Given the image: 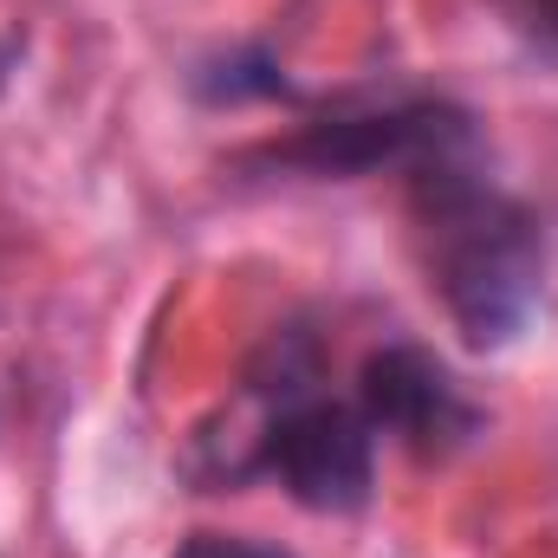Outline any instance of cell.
<instances>
[{"label":"cell","mask_w":558,"mask_h":558,"mask_svg":"<svg viewBox=\"0 0 558 558\" xmlns=\"http://www.w3.org/2000/svg\"><path fill=\"white\" fill-rule=\"evenodd\" d=\"M533 46H546V52H558V0H494Z\"/></svg>","instance_id":"cell-6"},{"label":"cell","mask_w":558,"mask_h":558,"mask_svg":"<svg viewBox=\"0 0 558 558\" xmlns=\"http://www.w3.org/2000/svg\"><path fill=\"white\" fill-rule=\"evenodd\" d=\"M20 59H26V39H20V33H0V92L13 85V72H20Z\"/></svg>","instance_id":"cell-7"},{"label":"cell","mask_w":558,"mask_h":558,"mask_svg":"<svg viewBox=\"0 0 558 558\" xmlns=\"http://www.w3.org/2000/svg\"><path fill=\"white\" fill-rule=\"evenodd\" d=\"M247 474L279 481L286 500L305 513H357L377 487V428L357 403H338L325 390L292 397L260 410V428L247 435L241 454V481Z\"/></svg>","instance_id":"cell-2"},{"label":"cell","mask_w":558,"mask_h":558,"mask_svg":"<svg viewBox=\"0 0 558 558\" xmlns=\"http://www.w3.org/2000/svg\"><path fill=\"white\" fill-rule=\"evenodd\" d=\"M474 149V118L448 98H410V105H384V111H338L305 124L299 137L267 149L274 169H305V175H377V169H403L416 175L428 162L468 156Z\"/></svg>","instance_id":"cell-3"},{"label":"cell","mask_w":558,"mask_h":558,"mask_svg":"<svg viewBox=\"0 0 558 558\" xmlns=\"http://www.w3.org/2000/svg\"><path fill=\"white\" fill-rule=\"evenodd\" d=\"M410 221L428 292L474 351L513 344L546 299V228L539 215L494 189L468 156L410 175Z\"/></svg>","instance_id":"cell-1"},{"label":"cell","mask_w":558,"mask_h":558,"mask_svg":"<svg viewBox=\"0 0 558 558\" xmlns=\"http://www.w3.org/2000/svg\"><path fill=\"white\" fill-rule=\"evenodd\" d=\"M169 558H292L286 546H267V539H247V533H195L182 539Z\"/></svg>","instance_id":"cell-5"},{"label":"cell","mask_w":558,"mask_h":558,"mask_svg":"<svg viewBox=\"0 0 558 558\" xmlns=\"http://www.w3.org/2000/svg\"><path fill=\"white\" fill-rule=\"evenodd\" d=\"M357 410L377 435H390L416 461H448L487 435V410L461 390V377L428 344H403V338L364 357Z\"/></svg>","instance_id":"cell-4"}]
</instances>
